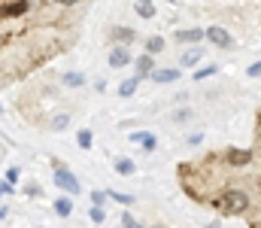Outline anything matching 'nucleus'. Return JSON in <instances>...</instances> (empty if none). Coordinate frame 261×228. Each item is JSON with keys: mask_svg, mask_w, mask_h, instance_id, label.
<instances>
[{"mask_svg": "<svg viewBox=\"0 0 261 228\" xmlns=\"http://www.w3.org/2000/svg\"><path fill=\"white\" fill-rule=\"evenodd\" d=\"M203 201L213 204V207L219 210L222 216H243V213H249V207H252V198H249V192L234 189V186L219 189L215 195H207Z\"/></svg>", "mask_w": 261, "mask_h": 228, "instance_id": "obj_1", "label": "nucleus"}, {"mask_svg": "<svg viewBox=\"0 0 261 228\" xmlns=\"http://www.w3.org/2000/svg\"><path fill=\"white\" fill-rule=\"evenodd\" d=\"M52 167H55V186H58L61 192H67V195H79V179L73 177V170L64 162H55Z\"/></svg>", "mask_w": 261, "mask_h": 228, "instance_id": "obj_2", "label": "nucleus"}, {"mask_svg": "<svg viewBox=\"0 0 261 228\" xmlns=\"http://www.w3.org/2000/svg\"><path fill=\"white\" fill-rule=\"evenodd\" d=\"M31 0H0V18H21L31 13Z\"/></svg>", "mask_w": 261, "mask_h": 228, "instance_id": "obj_3", "label": "nucleus"}, {"mask_svg": "<svg viewBox=\"0 0 261 228\" xmlns=\"http://www.w3.org/2000/svg\"><path fill=\"white\" fill-rule=\"evenodd\" d=\"M203 37H207L215 49H231V46H234V37L225 28H219V25H210L207 31H203Z\"/></svg>", "mask_w": 261, "mask_h": 228, "instance_id": "obj_4", "label": "nucleus"}, {"mask_svg": "<svg viewBox=\"0 0 261 228\" xmlns=\"http://www.w3.org/2000/svg\"><path fill=\"white\" fill-rule=\"evenodd\" d=\"M222 158L228 162V167H231V170H243L246 164H252L255 152H252V149H228V152H225Z\"/></svg>", "mask_w": 261, "mask_h": 228, "instance_id": "obj_5", "label": "nucleus"}, {"mask_svg": "<svg viewBox=\"0 0 261 228\" xmlns=\"http://www.w3.org/2000/svg\"><path fill=\"white\" fill-rule=\"evenodd\" d=\"M179 76H183V73H179V67H164V70H152V73H149V79H152L155 85H170V82H179Z\"/></svg>", "mask_w": 261, "mask_h": 228, "instance_id": "obj_6", "label": "nucleus"}, {"mask_svg": "<svg viewBox=\"0 0 261 228\" xmlns=\"http://www.w3.org/2000/svg\"><path fill=\"white\" fill-rule=\"evenodd\" d=\"M107 61H109L112 70H119V67H128V64H131V49H128V46H116V49L109 52Z\"/></svg>", "mask_w": 261, "mask_h": 228, "instance_id": "obj_7", "label": "nucleus"}, {"mask_svg": "<svg viewBox=\"0 0 261 228\" xmlns=\"http://www.w3.org/2000/svg\"><path fill=\"white\" fill-rule=\"evenodd\" d=\"M134 67H137V79H146L152 70H155V55H140V58H134Z\"/></svg>", "mask_w": 261, "mask_h": 228, "instance_id": "obj_8", "label": "nucleus"}, {"mask_svg": "<svg viewBox=\"0 0 261 228\" xmlns=\"http://www.w3.org/2000/svg\"><path fill=\"white\" fill-rule=\"evenodd\" d=\"M134 37H137V33H134L131 28H122V25L109 28V40H112V43H119V46H131Z\"/></svg>", "mask_w": 261, "mask_h": 228, "instance_id": "obj_9", "label": "nucleus"}, {"mask_svg": "<svg viewBox=\"0 0 261 228\" xmlns=\"http://www.w3.org/2000/svg\"><path fill=\"white\" fill-rule=\"evenodd\" d=\"M131 143H140L146 152H152L155 146H158V140H155V134H149V131H134L131 134Z\"/></svg>", "mask_w": 261, "mask_h": 228, "instance_id": "obj_10", "label": "nucleus"}, {"mask_svg": "<svg viewBox=\"0 0 261 228\" xmlns=\"http://www.w3.org/2000/svg\"><path fill=\"white\" fill-rule=\"evenodd\" d=\"M203 40V28H183L176 31V43H200Z\"/></svg>", "mask_w": 261, "mask_h": 228, "instance_id": "obj_11", "label": "nucleus"}, {"mask_svg": "<svg viewBox=\"0 0 261 228\" xmlns=\"http://www.w3.org/2000/svg\"><path fill=\"white\" fill-rule=\"evenodd\" d=\"M134 13L140 18H155V0H134Z\"/></svg>", "mask_w": 261, "mask_h": 228, "instance_id": "obj_12", "label": "nucleus"}, {"mask_svg": "<svg viewBox=\"0 0 261 228\" xmlns=\"http://www.w3.org/2000/svg\"><path fill=\"white\" fill-rule=\"evenodd\" d=\"M200 58H203V49H200V46H195V49H188V52L179 55V67H191V64H198Z\"/></svg>", "mask_w": 261, "mask_h": 228, "instance_id": "obj_13", "label": "nucleus"}, {"mask_svg": "<svg viewBox=\"0 0 261 228\" xmlns=\"http://www.w3.org/2000/svg\"><path fill=\"white\" fill-rule=\"evenodd\" d=\"M61 82H64L67 88H82V85H85V73H76V70H67V73L61 76Z\"/></svg>", "mask_w": 261, "mask_h": 228, "instance_id": "obj_14", "label": "nucleus"}, {"mask_svg": "<svg viewBox=\"0 0 261 228\" xmlns=\"http://www.w3.org/2000/svg\"><path fill=\"white\" fill-rule=\"evenodd\" d=\"M137 85H140V79H124L119 85V98H134L137 95Z\"/></svg>", "mask_w": 261, "mask_h": 228, "instance_id": "obj_15", "label": "nucleus"}, {"mask_svg": "<svg viewBox=\"0 0 261 228\" xmlns=\"http://www.w3.org/2000/svg\"><path fill=\"white\" fill-rule=\"evenodd\" d=\"M55 213H58L61 219H67V216L73 213V201L70 198H58V201H55Z\"/></svg>", "mask_w": 261, "mask_h": 228, "instance_id": "obj_16", "label": "nucleus"}, {"mask_svg": "<svg viewBox=\"0 0 261 228\" xmlns=\"http://www.w3.org/2000/svg\"><path fill=\"white\" fill-rule=\"evenodd\" d=\"M116 170H119L122 177H131L137 167H134V162H131V158H116Z\"/></svg>", "mask_w": 261, "mask_h": 228, "instance_id": "obj_17", "label": "nucleus"}, {"mask_svg": "<svg viewBox=\"0 0 261 228\" xmlns=\"http://www.w3.org/2000/svg\"><path fill=\"white\" fill-rule=\"evenodd\" d=\"M161 49H164V37H149L146 40V52L149 55H158Z\"/></svg>", "mask_w": 261, "mask_h": 228, "instance_id": "obj_18", "label": "nucleus"}, {"mask_svg": "<svg viewBox=\"0 0 261 228\" xmlns=\"http://www.w3.org/2000/svg\"><path fill=\"white\" fill-rule=\"evenodd\" d=\"M76 140H79V146H82V149H92V143H94V134L88 131V128H82L76 134Z\"/></svg>", "mask_w": 261, "mask_h": 228, "instance_id": "obj_19", "label": "nucleus"}, {"mask_svg": "<svg viewBox=\"0 0 261 228\" xmlns=\"http://www.w3.org/2000/svg\"><path fill=\"white\" fill-rule=\"evenodd\" d=\"M107 195H109L112 201H119L122 207H131V204H134V195H124V192H107Z\"/></svg>", "mask_w": 261, "mask_h": 228, "instance_id": "obj_20", "label": "nucleus"}, {"mask_svg": "<svg viewBox=\"0 0 261 228\" xmlns=\"http://www.w3.org/2000/svg\"><path fill=\"white\" fill-rule=\"evenodd\" d=\"M215 73V64H207V67H200V70L195 73V79H198V82H203V79H210Z\"/></svg>", "mask_w": 261, "mask_h": 228, "instance_id": "obj_21", "label": "nucleus"}, {"mask_svg": "<svg viewBox=\"0 0 261 228\" xmlns=\"http://www.w3.org/2000/svg\"><path fill=\"white\" fill-rule=\"evenodd\" d=\"M67 125H70V119H67V116H64V113H58V116H55V119H52V128H55V131H64V128H67Z\"/></svg>", "mask_w": 261, "mask_h": 228, "instance_id": "obj_22", "label": "nucleus"}, {"mask_svg": "<svg viewBox=\"0 0 261 228\" xmlns=\"http://www.w3.org/2000/svg\"><path fill=\"white\" fill-rule=\"evenodd\" d=\"M107 198H109V195H107V192H100V189L92 192V204H94V207H104V201H107Z\"/></svg>", "mask_w": 261, "mask_h": 228, "instance_id": "obj_23", "label": "nucleus"}, {"mask_svg": "<svg viewBox=\"0 0 261 228\" xmlns=\"http://www.w3.org/2000/svg\"><path fill=\"white\" fill-rule=\"evenodd\" d=\"M88 216H92V222H104V219H107L104 207H92V210H88Z\"/></svg>", "mask_w": 261, "mask_h": 228, "instance_id": "obj_24", "label": "nucleus"}, {"mask_svg": "<svg viewBox=\"0 0 261 228\" xmlns=\"http://www.w3.org/2000/svg\"><path fill=\"white\" fill-rule=\"evenodd\" d=\"M122 228H143V225H140L137 219H134L131 213H124V216H122Z\"/></svg>", "mask_w": 261, "mask_h": 228, "instance_id": "obj_25", "label": "nucleus"}, {"mask_svg": "<svg viewBox=\"0 0 261 228\" xmlns=\"http://www.w3.org/2000/svg\"><path fill=\"white\" fill-rule=\"evenodd\" d=\"M0 195H15V186H13V182H0Z\"/></svg>", "mask_w": 261, "mask_h": 228, "instance_id": "obj_26", "label": "nucleus"}, {"mask_svg": "<svg viewBox=\"0 0 261 228\" xmlns=\"http://www.w3.org/2000/svg\"><path fill=\"white\" fill-rule=\"evenodd\" d=\"M55 6H61V9H70V6H76V3H82V0H52Z\"/></svg>", "mask_w": 261, "mask_h": 228, "instance_id": "obj_27", "label": "nucleus"}, {"mask_svg": "<svg viewBox=\"0 0 261 228\" xmlns=\"http://www.w3.org/2000/svg\"><path fill=\"white\" fill-rule=\"evenodd\" d=\"M6 182H13V186L18 182V167H9V170H6Z\"/></svg>", "mask_w": 261, "mask_h": 228, "instance_id": "obj_28", "label": "nucleus"}, {"mask_svg": "<svg viewBox=\"0 0 261 228\" xmlns=\"http://www.w3.org/2000/svg\"><path fill=\"white\" fill-rule=\"evenodd\" d=\"M249 76H261V61H255V64H249V70H246Z\"/></svg>", "mask_w": 261, "mask_h": 228, "instance_id": "obj_29", "label": "nucleus"}, {"mask_svg": "<svg viewBox=\"0 0 261 228\" xmlns=\"http://www.w3.org/2000/svg\"><path fill=\"white\" fill-rule=\"evenodd\" d=\"M188 116H191V113H188V110H183V113H176V116H173V119H176V122H185Z\"/></svg>", "mask_w": 261, "mask_h": 228, "instance_id": "obj_30", "label": "nucleus"}, {"mask_svg": "<svg viewBox=\"0 0 261 228\" xmlns=\"http://www.w3.org/2000/svg\"><path fill=\"white\" fill-rule=\"evenodd\" d=\"M6 213H9L6 207H0V219H6Z\"/></svg>", "mask_w": 261, "mask_h": 228, "instance_id": "obj_31", "label": "nucleus"}, {"mask_svg": "<svg viewBox=\"0 0 261 228\" xmlns=\"http://www.w3.org/2000/svg\"><path fill=\"white\" fill-rule=\"evenodd\" d=\"M207 228H222V225H219V222H210V225H207Z\"/></svg>", "mask_w": 261, "mask_h": 228, "instance_id": "obj_32", "label": "nucleus"}, {"mask_svg": "<svg viewBox=\"0 0 261 228\" xmlns=\"http://www.w3.org/2000/svg\"><path fill=\"white\" fill-rule=\"evenodd\" d=\"M164 3H176V0H164Z\"/></svg>", "mask_w": 261, "mask_h": 228, "instance_id": "obj_33", "label": "nucleus"}, {"mask_svg": "<svg viewBox=\"0 0 261 228\" xmlns=\"http://www.w3.org/2000/svg\"><path fill=\"white\" fill-rule=\"evenodd\" d=\"M152 228H161V225H152Z\"/></svg>", "mask_w": 261, "mask_h": 228, "instance_id": "obj_34", "label": "nucleus"}, {"mask_svg": "<svg viewBox=\"0 0 261 228\" xmlns=\"http://www.w3.org/2000/svg\"><path fill=\"white\" fill-rule=\"evenodd\" d=\"M0 79H3V73H0Z\"/></svg>", "mask_w": 261, "mask_h": 228, "instance_id": "obj_35", "label": "nucleus"}]
</instances>
